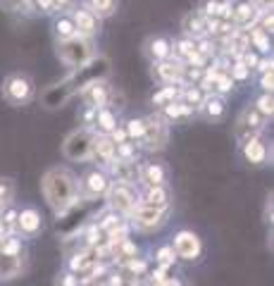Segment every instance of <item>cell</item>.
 <instances>
[{
  "label": "cell",
  "mask_w": 274,
  "mask_h": 286,
  "mask_svg": "<svg viewBox=\"0 0 274 286\" xmlns=\"http://www.w3.org/2000/svg\"><path fill=\"white\" fill-rule=\"evenodd\" d=\"M41 191H43V198L50 205V210L64 212L77 203L79 179L67 167H53L41 179Z\"/></svg>",
  "instance_id": "cell-1"
},
{
  "label": "cell",
  "mask_w": 274,
  "mask_h": 286,
  "mask_svg": "<svg viewBox=\"0 0 274 286\" xmlns=\"http://www.w3.org/2000/svg\"><path fill=\"white\" fill-rule=\"evenodd\" d=\"M91 43H88L84 36H72V39L62 41L60 46H57V55L62 57L64 65H72V67H79V65H84V62L91 57Z\"/></svg>",
  "instance_id": "cell-2"
},
{
  "label": "cell",
  "mask_w": 274,
  "mask_h": 286,
  "mask_svg": "<svg viewBox=\"0 0 274 286\" xmlns=\"http://www.w3.org/2000/svg\"><path fill=\"white\" fill-rule=\"evenodd\" d=\"M3 93H5V101L12 103V105H24V103L31 101L33 86L31 81L22 74H12V77L5 79L3 84Z\"/></svg>",
  "instance_id": "cell-3"
},
{
  "label": "cell",
  "mask_w": 274,
  "mask_h": 286,
  "mask_svg": "<svg viewBox=\"0 0 274 286\" xmlns=\"http://www.w3.org/2000/svg\"><path fill=\"white\" fill-rule=\"evenodd\" d=\"M91 148H93L91 134L81 129V132H74L70 139H67V143H64V155H67L70 160H86L88 155L93 153Z\"/></svg>",
  "instance_id": "cell-4"
},
{
  "label": "cell",
  "mask_w": 274,
  "mask_h": 286,
  "mask_svg": "<svg viewBox=\"0 0 274 286\" xmlns=\"http://www.w3.org/2000/svg\"><path fill=\"white\" fill-rule=\"evenodd\" d=\"M174 250L177 256L184 258V260H196L203 250V243L198 239V234L193 232H179L174 236Z\"/></svg>",
  "instance_id": "cell-5"
},
{
  "label": "cell",
  "mask_w": 274,
  "mask_h": 286,
  "mask_svg": "<svg viewBox=\"0 0 274 286\" xmlns=\"http://www.w3.org/2000/svg\"><path fill=\"white\" fill-rule=\"evenodd\" d=\"M164 212L162 208H153V205H143V208L136 210V217H133V225L139 227L141 232H153L157 227L164 225Z\"/></svg>",
  "instance_id": "cell-6"
},
{
  "label": "cell",
  "mask_w": 274,
  "mask_h": 286,
  "mask_svg": "<svg viewBox=\"0 0 274 286\" xmlns=\"http://www.w3.org/2000/svg\"><path fill=\"white\" fill-rule=\"evenodd\" d=\"M143 136L141 139L146 141V148L148 150H155V148H162L167 143V124L162 119H148V122H143Z\"/></svg>",
  "instance_id": "cell-7"
},
{
  "label": "cell",
  "mask_w": 274,
  "mask_h": 286,
  "mask_svg": "<svg viewBox=\"0 0 274 286\" xmlns=\"http://www.w3.org/2000/svg\"><path fill=\"white\" fill-rule=\"evenodd\" d=\"M41 227H43L41 215L33 208H26L17 215V229H19L24 236H36V234L41 232Z\"/></svg>",
  "instance_id": "cell-8"
},
{
  "label": "cell",
  "mask_w": 274,
  "mask_h": 286,
  "mask_svg": "<svg viewBox=\"0 0 274 286\" xmlns=\"http://www.w3.org/2000/svg\"><path fill=\"white\" fill-rule=\"evenodd\" d=\"M74 29H77L79 36H93L98 31V17L88 10H77L74 12Z\"/></svg>",
  "instance_id": "cell-9"
},
{
  "label": "cell",
  "mask_w": 274,
  "mask_h": 286,
  "mask_svg": "<svg viewBox=\"0 0 274 286\" xmlns=\"http://www.w3.org/2000/svg\"><path fill=\"white\" fill-rule=\"evenodd\" d=\"M243 157L251 165H262L267 157V148L260 139H248L243 141Z\"/></svg>",
  "instance_id": "cell-10"
},
{
  "label": "cell",
  "mask_w": 274,
  "mask_h": 286,
  "mask_svg": "<svg viewBox=\"0 0 274 286\" xmlns=\"http://www.w3.org/2000/svg\"><path fill=\"white\" fill-rule=\"evenodd\" d=\"M112 205L119 210H131L133 205H136V196H133L126 186L119 184L112 188Z\"/></svg>",
  "instance_id": "cell-11"
},
{
  "label": "cell",
  "mask_w": 274,
  "mask_h": 286,
  "mask_svg": "<svg viewBox=\"0 0 274 286\" xmlns=\"http://www.w3.org/2000/svg\"><path fill=\"white\" fill-rule=\"evenodd\" d=\"M84 186L91 196H98V194H105L108 191V177L102 172H88L86 179H84Z\"/></svg>",
  "instance_id": "cell-12"
},
{
  "label": "cell",
  "mask_w": 274,
  "mask_h": 286,
  "mask_svg": "<svg viewBox=\"0 0 274 286\" xmlns=\"http://www.w3.org/2000/svg\"><path fill=\"white\" fill-rule=\"evenodd\" d=\"M117 10V0H88V12L95 17H110Z\"/></svg>",
  "instance_id": "cell-13"
},
{
  "label": "cell",
  "mask_w": 274,
  "mask_h": 286,
  "mask_svg": "<svg viewBox=\"0 0 274 286\" xmlns=\"http://www.w3.org/2000/svg\"><path fill=\"white\" fill-rule=\"evenodd\" d=\"M146 205H153V208H167L169 205V191L167 188H162V184H157L150 188V194H148V203Z\"/></svg>",
  "instance_id": "cell-14"
},
{
  "label": "cell",
  "mask_w": 274,
  "mask_h": 286,
  "mask_svg": "<svg viewBox=\"0 0 274 286\" xmlns=\"http://www.w3.org/2000/svg\"><path fill=\"white\" fill-rule=\"evenodd\" d=\"M157 77L162 79V81H167V84H174L181 77V67L179 65H172V62H160L157 65Z\"/></svg>",
  "instance_id": "cell-15"
},
{
  "label": "cell",
  "mask_w": 274,
  "mask_h": 286,
  "mask_svg": "<svg viewBox=\"0 0 274 286\" xmlns=\"http://www.w3.org/2000/svg\"><path fill=\"white\" fill-rule=\"evenodd\" d=\"M262 117L265 115H260L258 110H246L241 117V122H238V129H241V126H246V129H260V126H262Z\"/></svg>",
  "instance_id": "cell-16"
},
{
  "label": "cell",
  "mask_w": 274,
  "mask_h": 286,
  "mask_svg": "<svg viewBox=\"0 0 274 286\" xmlns=\"http://www.w3.org/2000/svg\"><path fill=\"white\" fill-rule=\"evenodd\" d=\"M91 150H95V155H100L102 160H112V155H115V143L108 139H95Z\"/></svg>",
  "instance_id": "cell-17"
},
{
  "label": "cell",
  "mask_w": 274,
  "mask_h": 286,
  "mask_svg": "<svg viewBox=\"0 0 274 286\" xmlns=\"http://www.w3.org/2000/svg\"><path fill=\"white\" fill-rule=\"evenodd\" d=\"M150 55L157 57V60H164V57H169V43L164 39H155L150 41Z\"/></svg>",
  "instance_id": "cell-18"
},
{
  "label": "cell",
  "mask_w": 274,
  "mask_h": 286,
  "mask_svg": "<svg viewBox=\"0 0 274 286\" xmlns=\"http://www.w3.org/2000/svg\"><path fill=\"white\" fill-rule=\"evenodd\" d=\"M143 174H146V181H148L150 186H157L164 181V172H162V167H157V165H148Z\"/></svg>",
  "instance_id": "cell-19"
},
{
  "label": "cell",
  "mask_w": 274,
  "mask_h": 286,
  "mask_svg": "<svg viewBox=\"0 0 274 286\" xmlns=\"http://www.w3.org/2000/svg\"><path fill=\"white\" fill-rule=\"evenodd\" d=\"M222 112H224V103L219 98H208L205 101V115L208 117H222Z\"/></svg>",
  "instance_id": "cell-20"
},
{
  "label": "cell",
  "mask_w": 274,
  "mask_h": 286,
  "mask_svg": "<svg viewBox=\"0 0 274 286\" xmlns=\"http://www.w3.org/2000/svg\"><path fill=\"white\" fill-rule=\"evenodd\" d=\"M57 36L62 41L72 39V36H77V29H74V24L70 22V19H60L57 22Z\"/></svg>",
  "instance_id": "cell-21"
},
{
  "label": "cell",
  "mask_w": 274,
  "mask_h": 286,
  "mask_svg": "<svg viewBox=\"0 0 274 286\" xmlns=\"http://www.w3.org/2000/svg\"><path fill=\"white\" fill-rule=\"evenodd\" d=\"M98 124H100V129H105V132H112L115 129V117H112V112L100 110L98 112Z\"/></svg>",
  "instance_id": "cell-22"
},
{
  "label": "cell",
  "mask_w": 274,
  "mask_h": 286,
  "mask_svg": "<svg viewBox=\"0 0 274 286\" xmlns=\"http://www.w3.org/2000/svg\"><path fill=\"white\" fill-rule=\"evenodd\" d=\"M10 201H12V184L8 179H0V205H5Z\"/></svg>",
  "instance_id": "cell-23"
},
{
  "label": "cell",
  "mask_w": 274,
  "mask_h": 286,
  "mask_svg": "<svg viewBox=\"0 0 274 286\" xmlns=\"http://www.w3.org/2000/svg\"><path fill=\"white\" fill-rule=\"evenodd\" d=\"M143 126H146V124H143L141 119H131V122H129V126H126V134H129L131 139H136V136L141 139V136H143Z\"/></svg>",
  "instance_id": "cell-24"
},
{
  "label": "cell",
  "mask_w": 274,
  "mask_h": 286,
  "mask_svg": "<svg viewBox=\"0 0 274 286\" xmlns=\"http://www.w3.org/2000/svg\"><path fill=\"white\" fill-rule=\"evenodd\" d=\"M258 112L260 115H265V117L272 115V96H269V93H265V96L258 101Z\"/></svg>",
  "instance_id": "cell-25"
},
{
  "label": "cell",
  "mask_w": 274,
  "mask_h": 286,
  "mask_svg": "<svg viewBox=\"0 0 274 286\" xmlns=\"http://www.w3.org/2000/svg\"><path fill=\"white\" fill-rule=\"evenodd\" d=\"M174 86H169V88H164V91H160L157 93V96H153V103H155V105H162V103H167V101H172L174 98Z\"/></svg>",
  "instance_id": "cell-26"
},
{
  "label": "cell",
  "mask_w": 274,
  "mask_h": 286,
  "mask_svg": "<svg viewBox=\"0 0 274 286\" xmlns=\"http://www.w3.org/2000/svg\"><path fill=\"white\" fill-rule=\"evenodd\" d=\"M251 17H253L251 5H238V10H236V19H238V22H248Z\"/></svg>",
  "instance_id": "cell-27"
},
{
  "label": "cell",
  "mask_w": 274,
  "mask_h": 286,
  "mask_svg": "<svg viewBox=\"0 0 274 286\" xmlns=\"http://www.w3.org/2000/svg\"><path fill=\"white\" fill-rule=\"evenodd\" d=\"M184 26H186V31H200V29H203L200 19H198V17H193V15L186 17V24H184Z\"/></svg>",
  "instance_id": "cell-28"
},
{
  "label": "cell",
  "mask_w": 274,
  "mask_h": 286,
  "mask_svg": "<svg viewBox=\"0 0 274 286\" xmlns=\"http://www.w3.org/2000/svg\"><path fill=\"white\" fill-rule=\"evenodd\" d=\"M231 74H234V79H248V67L243 62H238V65L231 67Z\"/></svg>",
  "instance_id": "cell-29"
},
{
  "label": "cell",
  "mask_w": 274,
  "mask_h": 286,
  "mask_svg": "<svg viewBox=\"0 0 274 286\" xmlns=\"http://www.w3.org/2000/svg\"><path fill=\"white\" fill-rule=\"evenodd\" d=\"M193 53H196L193 43H191V41H181V43H179V55H184V57H191Z\"/></svg>",
  "instance_id": "cell-30"
},
{
  "label": "cell",
  "mask_w": 274,
  "mask_h": 286,
  "mask_svg": "<svg viewBox=\"0 0 274 286\" xmlns=\"http://www.w3.org/2000/svg\"><path fill=\"white\" fill-rule=\"evenodd\" d=\"M217 86H219V91L224 93V91H231L234 88V79H227V77H222L217 81Z\"/></svg>",
  "instance_id": "cell-31"
},
{
  "label": "cell",
  "mask_w": 274,
  "mask_h": 286,
  "mask_svg": "<svg viewBox=\"0 0 274 286\" xmlns=\"http://www.w3.org/2000/svg\"><path fill=\"white\" fill-rule=\"evenodd\" d=\"M253 39H255V43L260 46V50H267V39L262 31H253Z\"/></svg>",
  "instance_id": "cell-32"
},
{
  "label": "cell",
  "mask_w": 274,
  "mask_h": 286,
  "mask_svg": "<svg viewBox=\"0 0 274 286\" xmlns=\"http://www.w3.org/2000/svg\"><path fill=\"white\" fill-rule=\"evenodd\" d=\"M262 88L272 93V70H267V72H265V77H262Z\"/></svg>",
  "instance_id": "cell-33"
},
{
  "label": "cell",
  "mask_w": 274,
  "mask_h": 286,
  "mask_svg": "<svg viewBox=\"0 0 274 286\" xmlns=\"http://www.w3.org/2000/svg\"><path fill=\"white\" fill-rule=\"evenodd\" d=\"M169 256H172V250H167V248H164V250H160V263L169 265Z\"/></svg>",
  "instance_id": "cell-34"
},
{
  "label": "cell",
  "mask_w": 274,
  "mask_h": 286,
  "mask_svg": "<svg viewBox=\"0 0 274 286\" xmlns=\"http://www.w3.org/2000/svg\"><path fill=\"white\" fill-rule=\"evenodd\" d=\"M186 98L188 101H198V98H200V93H198L196 88H191V91H186Z\"/></svg>",
  "instance_id": "cell-35"
},
{
  "label": "cell",
  "mask_w": 274,
  "mask_h": 286,
  "mask_svg": "<svg viewBox=\"0 0 274 286\" xmlns=\"http://www.w3.org/2000/svg\"><path fill=\"white\" fill-rule=\"evenodd\" d=\"M262 10H272V0H255Z\"/></svg>",
  "instance_id": "cell-36"
},
{
  "label": "cell",
  "mask_w": 274,
  "mask_h": 286,
  "mask_svg": "<svg viewBox=\"0 0 274 286\" xmlns=\"http://www.w3.org/2000/svg\"><path fill=\"white\" fill-rule=\"evenodd\" d=\"M17 3H29V0H17Z\"/></svg>",
  "instance_id": "cell-37"
}]
</instances>
